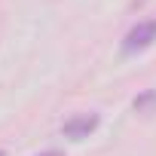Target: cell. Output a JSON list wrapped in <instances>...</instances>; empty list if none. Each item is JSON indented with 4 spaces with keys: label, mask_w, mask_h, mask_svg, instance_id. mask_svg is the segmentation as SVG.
<instances>
[{
    "label": "cell",
    "mask_w": 156,
    "mask_h": 156,
    "mask_svg": "<svg viewBox=\"0 0 156 156\" xmlns=\"http://www.w3.org/2000/svg\"><path fill=\"white\" fill-rule=\"evenodd\" d=\"M40 156H64L61 150H46V153H40Z\"/></svg>",
    "instance_id": "obj_4"
},
{
    "label": "cell",
    "mask_w": 156,
    "mask_h": 156,
    "mask_svg": "<svg viewBox=\"0 0 156 156\" xmlns=\"http://www.w3.org/2000/svg\"><path fill=\"white\" fill-rule=\"evenodd\" d=\"M0 156H6V153H3V150H0Z\"/></svg>",
    "instance_id": "obj_5"
},
{
    "label": "cell",
    "mask_w": 156,
    "mask_h": 156,
    "mask_svg": "<svg viewBox=\"0 0 156 156\" xmlns=\"http://www.w3.org/2000/svg\"><path fill=\"white\" fill-rule=\"evenodd\" d=\"M150 107H156V92H144L141 98H135V110L138 113H147Z\"/></svg>",
    "instance_id": "obj_3"
},
{
    "label": "cell",
    "mask_w": 156,
    "mask_h": 156,
    "mask_svg": "<svg viewBox=\"0 0 156 156\" xmlns=\"http://www.w3.org/2000/svg\"><path fill=\"white\" fill-rule=\"evenodd\" d=\"M156 43V19H150V22H138L129 34H126V40H122V52L126 55H135V52H144L147 46H153Z\"/></svg>",
    "instance_id": "obj_1"
},
{
    "label": "cell",
    "mask_w": 156,
    "mask_h": 156,
    "mask_svg": "<svg viewBox=\"0 0 156 156\" xmlns=\"http://www.w3.org/2000/svg\"><path fill=\"white\" fill-rule=\"evenodd\" d=\"M95 129H98V113H76V116L64 119V126H61L64 138H70V141H83Z\"/></svg>",
    "instance_id": "obj_2"
}]
</instances>
